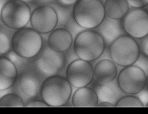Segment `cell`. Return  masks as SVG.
Here are the masks:
<instances>
[{"label": "cell", "mask_w": 148, "mask_h": 114, "mask_svg": "<svg viewBox=\"0 0 148 114\" xmlns=\"http://www.w3.org/2000/svg\"><path fill=\"white\" fill-rule=\"evenodd\" d=\"M72 86L65 77L56 74L46 78L42 82L40 95L49 107H62L72 95Z\"/></svg>", "instance_id": "cell-1"}, {"label": "cell", "mask_w": 148, "mask_h": 114, "mask_svg": "<svg viewBox=\"0 0 148 114\" xmlns=\"http://www.w3.org/2000/svg\"><path fill=\"white\" fill-rule=\"evenodd\" d=\"M73 47L79 59L91 62L101 57L106 46L99 33L94 30L86 29L76 36Z\"/></svg>", "instance_id": "cell-2"}, {"label": "cell", "mask_w": 148, "mask_h": 114, "mask_svg": "<svg viewBox=\"0 0 148 114\" xmlns=\"http://www.w3.org/2000/svg\"><path fill=\"white\" fill-rule=\"evenodd\" d=\"M73 16L82 28L95 29L106 16L103 3L100 0H78L74 6Z\"/></svg>", "instance_id": "cell-3"}, {"label": "cell", "mask_w": 148, "mask_h": 114, "mask_svg": "<svg viewBox=\"0 0 148 114\" xmlns=\"http://www.w3.org/2000/svg\"><path fill=\"white\" fill-rule=\"evenodd\" d=\"M43 39L42 48L39 54L32 59V65L42 77L47 78L56 75L65 66L64 53L52 50L49 46L47 39Z\"/></svg>", "instance_id": "cell-4"}, {"label": "cell", "mask_w": 148, "mask_h": 114, "mask_svg": "<svg viewBox=\"0 0 148 114\" xmlns=\"http://www.w3.org/2000/svg\"><path fill=\"white\" fill-rule=\"evenodd\" d=\"M42 44L40 34L32 28L24 27L17 30L14 34L12 49L21 56L31 59L39 54Z\"/></svg>", "instance_id": "cell-5"}, {"label": "cell", "mask_w": 148, "mask_h": 114, "mask_svg": "<svg viewBox=\"0 0 148 114\" xmlns=\"http://www.w3.org/2000/svg\"><path fill=\"white\" fill-rule=\"evenodd\" d=\"M32 61V60L27 67L18 74L15 83L11 87L12 92L20 96L24 104L40 95L43 81L42 77L33 66Z\"/></svg>", "instance_id": "cell-6"}, {"label": "cell", "mask_w": 148, "mask_h": 114, "mask_svg": "<svg viewBox=\"0 0 148 114\" xmlns=\"http://www.w3.org/2000/svg\"><path fill=\"white\" fill-rule=\"evenodd\" d=\"M111 60L120 66L134 65L140 56V49L135 39L127 35L116 39L109 47Z\"/></svg>", "instance_id": "cell-7"}, {"label": "cell", "mask_w": 148, "mask_h": 114, "mask_svg": "<svg viewBox=\"0 0 148 114\" xmlns=\"http://www.w3.org/2000/svg\"><path fill=\"white\" fill-rule=\"evenodd\" d=\"M31 15L27 3L21 0H9L2 9L1 21L7 27L17 30L28 24Z\"/></svg>", "instance_id": "cell-8"}, {"label": "cell", "mask_w": 148, "mask_h": 114, "mask_svg": "<svg viewBox=\"0 0 148 114\" xmlns=\"http://www.w3.org/2000/svg\"><path fill=\"white\" fill-rule=\"evenodd\" d=\"M147 75L140 67L132 65L123 67L117 78L122 91L127 95H135L146 87Z\"/></svg>", "instance_id": "cell-9"}, {"label": "cell", "mask_w": 148, "mask_h": 114, "mask_svg": "<svg viewBox=\"0 0 148 114\" xmlns=\"http://www.w3.org/2000/svg\"><path fill=\"white\" fill-rule=\"evenodd\" d=\"M121 21L127 35L134 39H140L148 35V12L145 8H130Z\"/></svg>", "instance_id": "cell-10"}, {"label": "cell", "mask_w": 148, "mask_h": 114, "mask_svg": "<svg viewBox=\"0 0 148 114\" xmlns=\"http://www.w3.org/2000/svg\"><path fill=\"white\" fill-rule=\"evenodd\" d=\"M66 79L76 88L88 86L94 80V67L88 61L77 59L67 66Z\"/></svg>", "instance_id": "cell-11"}, {"label": "cell", "mask_w": 148, "mask_h": 114, "mask_svg": "<svg viewBox=\"0 0 148 114\" xmlns=\"http://www.w3.org/2000/svg\"><path fill=\"white\" fill-rule=\"evenodd\" d=\"M30 22L32 28L40 34H49L57 27L58 17L51 6L40 5L31 12Z\"/></svg>", "instance_id": "cell-12"}, {"label": "cell", "mask_w": 148, "mask_h": 114, "mask_svg": "<svg viewBox=\"0 0 148 114\" xmlns=\"http://www.w3.org/2000/svg\"><path fill=\"white\" fill-rule=\"evenodd\" d=\"M94 30L103 38L107 47H109L118 38L127 35L123 27L121 20H115L106 15L102 22Z\"/></svg>", "instance_id": "cell-13"}, {"label": "cell", "mask_w": 148, "mask_h": 114, "mask_svg": "<svg viewBox=\"0 0 148 114\" xmlns=\"http://www.w3.org/2000/svg\"><path fill=\"white\" fill-rule=\"evenodd\" d=\"M49 46L54 51L65 53L73 46V38L70 32L65 28H56L49 35Z\"/></svg>", "instance_id": "cell-14"}, {"label": "cell", "mask_w": 148, "mask_h": 114, "mask_svg": "<svg viewBox=\"0 0 148 114\" xmlns=\"http://www.w3.org/2000/svg\"><path fill=\"white\" fill-rule=\"evenodd\" d=\"M95 80V82L93 83L94 86L92 88L96 92L99 101H108L115 105L122 97L127 95L119 87L117 79H115L112 82L106 84L100 83Z\"/></svg>", "instance_id": "cell-15"}, {"label": "cell", "mask_w": 148, "mask_h": 114, "mask_svg": "<svg viewBox=\"0 0 148 114\" xmlns=\"http://www.w3.org/2000/svg\"><path fill=\"white\" fill-rule=\"evenodd\" d=\"M94 71L95 79L103 84L112 82L116 79L118 74L116 64L109 59L98 61L94 66Z\"/></svg>", "instance_id": "cell-16"}, {"label": "cell", "mask_w": 148, "mask_h": 114, "mask_svg": "<svg viewBox=\"0 0 148 114\" xmlns=\"http://www.w3.org/2000/svg\"><path fill=\"white\" fill-rule=\"evenodd\" d=\"M17 77L18 72L14 65L6 57H0V91L11 88Z\"/></svg>", "instance_id": "cell-17"}, {"label": "cell", "mask_w": 148, "mask_h": 114, "mask_svg": "<svg viewBox=\"0 0 148 114\" xmlns=\"http://www.w3.org/2000/svg\"><path fill=\"white\" fill-rule=\"evenodd\" d=\"M72 101L73 106L75 107H96L99 99L94 88L86 86L76 90Z\"/></svg>", "instance_id": "cell-18"}, {"label": "cell", "mask_w": 148, "mask_h": 114, "mask_svg": "<svg viewBox=\"0 0 148 114\" xmlns=\"http://www.w3.org/2000/svg\"><path fill=\"white\" fill-rule=\"evenodd\" d=\"M106 15L115 20H121L130 10L127 0H106L104 3Z\"/></svg>", "instance_id": "cell-19"}, {"label": "cell", "mask_w": 148, "mask_h": 114, "mask_svg": "<svg viewBox=\"0 0 148 114\" xmlns=\"http://www.w3.org/2000/svg\"><path fill=\"white\" fill-rule=\"evenodd\" d=\"M16 30L6 26L1 21L0 22V54L3 56L12 50V42Z\"/></svg>", "instance_id": "cell-20"}, {"label": "cell", "mask_w": 148, "mask_h": 114, "mask_svg": "<svg viewBox=\"0 0 148 114\" xmlns=\"http://www.w3.org/2000/svg\"><path fill=\"white\" fill-rule=\"evenodd\" d=\"M24 101L18 95L8 93L0 98V107H24Z\"/></svg>", "instance_id": "cell-21"}, {"label": "cell", "mask_w": 148, "mask_h": 114, "mask_svg": "<svg viewBox=\"0 0 148 114\" xmlns=\"http://www.w3.org/2000/svg\"><path fill=\"white\" fill-rule=\"evenodd\" d=\"M3 56L8 59L14 65L17 69L18 75L27 67L32 60V58H27L21 56L13 50L5 54Z\"/></svg>", "instance_id": "cell-22"}, {"label": "cell", "mask_w": 148, "mask_h": 114, "mask_svg": "<svg viewBox=\"0 0 148 114\" xmlns=\"http://www.w3.org/2000/svg\"><path fill=\"white\" fill-rule=\"evenodd\" d=\"M116 107H144L140 100L134 95H125L116 102Z\"/></svg>", "instance_id": "cell-23"}, {"label": "cell", "mask_w": 148, "mask_h": 114, "mask_svg": "<svg viewBox=\"0 0 148 114\" xmlns=\"http://www.w3.org/2000/svg\"><path fill=\"white\" fill-rule=\"evenodd\" d=\"M66 29L72 34L73 41L76 36L83 31L86 30L80 26L74 19L73 16H72L68 21L64 28Z\"/></svg>", "instance_id": "cell-24"}, {"label": "cell", "mask_w": 148, "mask_h": 114, "mask_svg": "<svg viewBox=\"0 0 148 114\" xmlns=\"http://www.w3.org/2000/svg\"><path fill=\"white\" fill-rule=\"evenodd\" d=\"M134 65L140 68L145 73L146 75L148 74V57L140 53Z\"/></svg>", "instance_id": "cell-25"}, {"label": "cell", "mask_w": 148, "mask_h": 114, "mask_svg": "<svg viewBox=\"0 0 148 114\" xmlns=\"http://www.w3.org/2000/svg\"><path fill=\"white\" fill-rule=\"evenodd\" d=\"M135 40L139 45L140 53L148 57V35L143 38Z\"/></svg>", "instance_id": "cell-26"}, {"label": "cell", "mask_w": 148, "mask_h": 114, "mask_svg": "<svg viewBox=\"0 0 148 114\" xmlns=\"http://www.w3.org/2000/svg\"><path fill=\"white\" fill-rule=\"evenodd\" d=\"M48 105L43 100H30L25 103L24 107H49Z\"/></svg>", "instance_id": "cell-27"}, {"label": "cell", "mask_w": 148, "mask_h": 114, "mask_svg": "<svg viewBox=\"0 0 148 114\" xmlns=\"http://www.w3.org/2000/svg\"><path fill=\"white\" fill-rule=\"evenodd\" d=\"M129 5L134 8H144L148 5V0H127Z\"/></svg>", "instance_id": "cell-28"}, {"label": "cell", "mask_w": 148, "mask_h": 114, "mask_svg": "<svg viewBox=\"0 0 148 114\" xmlns=\"http://www.w3.org/2000/svg\"><path fill=\"white\" fill-rule=\"evenodd\" d=\"M142 102L144 107H146L148 103V90L146 87L137 94L135 95Z\"/></svg>", "instance_id": "cell-29"}, {"label": "cell", "mask_w": 148, "mask_h": 114, "mask_svg": "<svg viewBox=\"0 0 148 114\" xmlns=\"http://www.w3.org/2000/svg\"><path fill=\"white\" fill-rule=\"evenodd\" d=\"M78 0H55L56 1L62 6L70 7L74 6Z\"/></svg>", "instance_id": "cell-30"}, {"label": "cell", "mask_w": 148, "mask_h": 114, "mask_svg": "<svg viewBox=\"0 0 148 114\" xmlns=\"http://www.w3.org/2000/svg\"><path fill=\"white\" fill-rule=\"evenodd\" d=\"M97 107H115V105L108 101H101L98 103Z\"/></svg>", "instance_id": "cell-31"}, {"label": "cell", "mask_w": 148, "mask_h": 114, "mask_svg": "<svg viewBox=\"0 0 148 114\" xmlns=\"http://www.w3.org/2000/svg\"><path fill=\"white\" fill-rule=\"evenodd\" d=\"M8 1L9 0H0V14H1L3 7Z\"/></svg>", "instance_id": "cell-32"}, {"label": "cell", "mask_w": 148, "mask_h": 114, "mask_svg": "<svg viewBox=\"0 0 148 114\" xmlns=\"http://www.w3.org/2000/svg\"><path fill=\"white\" fill-rule=\"evenodd\" d=\"M21 1H23L25 2L26 3H27L28 4H29V3H31L34 1V0H21Z\"/></svg>", "instance_id": "cell-33"}, {"label": "cell", "mask_w": 148, "mask_h": 114, "mask_svg": "<svg viewBox=\"0 0 148 114\" xmlns=\"http://www.w3.org/2000/svg\"><path fill=\"white\" fill-rule=\"evenodd\" d=\"M145 87L148 90V74L147 75V78H146V87Z\"/></svg>", "instance_id": "cell-34"}, {"label": "cell", "mask_w": 148, "mask_h": 114, "mask_svg": "<svg viewBox=\"0 0 148 114\" xmlns=\"http://www.w3.org/2000/svg\"><path fill=\"white\" fill-rule=\"evenodd\" d=\"M145 8V9H146L148 12V5L147 7H146V8Z\"/></svg>", "instance_id": "cell-35"}, {"label": "cell", "mask_w": 148, "mask_h": 114, "mask_svg": "<svg viewBox=\"0 0 148 114\" xmlns=\"http://www.w3.org/2000/svg\"><path fill=\"white\" fill-rule=\"evenodd\" d=\"M100 1H101L103 3H104V2L105 1H106V0H100Z\"/></svg>", "instance_id": "cell-36"}, {"label": "cell", "mask_w": 148, "mask_h": 114, "mask_svg": "<svg viewBox=\"0 0 148 114\" xmlns=\"http://www.w3.org/2000/svg\"><path fill=\"white\" fill-rule=\"evenodd\" d=\"M1 14H0V22H1Z\"/></svg>", "instance_id": "cell-37"}, {"label": "cell", "mask_w": 148, "mask_h": 114, "mask_svg": "<svg viewBox=\"0 0 148 114\" xmlns=\"http://www.w3.org/2000/svg\"><path fill=\"white\" fill-rule=\"evenodd\" d=\"M148 107V103L147 104V107Z\"/></svg>", "instance_id": "cell-38"}, {"label": "cell", "mask_w": 148, "mask_h": 114, "mask_svg": "<svg viewBox=\"0 0 148 114\" xmlns=\"http://www.w3.org/2000/svg\"><path fill=\"white\" fill-rule=\"evenodd\" d=\"M2 56V55H1V54H0V57L2 56Z\"/></svg>", "instance_id": "cell-39"}]
</instances>
